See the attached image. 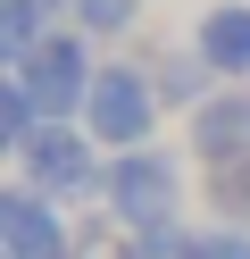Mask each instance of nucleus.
I'll return each mask as SVG.
<instances>
[{"instance_id":"nucleus-5","label":"nucleus","mask_w":250,"mask_h":259,"mask_svg":"<svg viewBox=\"0 0 250 259\" xmlns=\"http://www.w3.org/2000/svg\"><path fill=\"white\" fill-rule=\"evenodd\" d=\"M0 259H75L67 209L33 184H9L0 192Z\"/></svg>"},{"instance_id":"nucleus-1","label":"nucleus","mask_w":250,"mask_h":259,"mask_svg":"<svg viewBox=\"0 0 250 259\" xmlns=\"http://www.w3.org/2000/svg\"><path fill=\"white\" fill-rule=\"evenodd\" d=\"M17 184L50 192V201H83V192L109 184V167H100V142L83 134V117H42L25 134V151H17Z\"/></svg>"},{"instance_id":"nucleus-7","label":"nucleus","mask_w":250,"mask_h":259,"mask_svg":"<svg viewBox=\"0 0 250 259\" xmlns=\"http://www.w3.org/2000/svg\"><path fill=\"white\" fill-rule=\"evenodd\" d=\"M192 151L209 167H250V92H217L192 109Z\"/></svg>"},{"instance_id":"nucleus-10","label":"nucleus","mask_w":250,"mask_h":259,"mask_svg":"<svg viewBox=\"0 0 250 259\" xmlns=\"http://www.w3.org/2000/svg\"><path fill=\"white\" fill-rule=\"evenodd\" d=\"M142 17V0H75V34H125V25Z\"/></svg>"},{"instance_id":"nucleus-3","label":"nucleus","mask_w":250,"mask_h":259,"mask_svg":"<svg viewBox=\"0 0 250 259\" xmlns=\"http://www.w3.org/2000/svg\"><path fill=\"white\" fill-rule=\"evenodd\" d=\"M159 84H150L142 67H100L92 75V101H83V134L100 142V151H142L150 125H159Z\"/></svg>"},{"instance_id":"nucleus-4","label":"nucleus","mask_w":250,"mask_h":259,"mask_svg":"<svg viewBox=\"0 0 250 259\" xmlns=\"http://www.w3.org/2000/svg\"><path fill=\"white\" fill-rule=\"evenodd\" d=\"M9 75L33 92V109H42V117H83V101H92V75H100V67H92V42L59 25V34H42V51L17 59Z\"/></svg>"},{"instance_id":"nucleus-11","label":"nucleus","mask_w":250,"mask_h":259,"mask_svg":"<svg viewBox=\"0 0 250 259\" xmlns=\"http://www.w3.org/2000/svg\"><path fill=\"white\" fill-rule=\"evenodd\" d=\"M200 75H209V59H200V51H183V59H167L150 84H159V101L175 109V101H192V84H200ZM192 109H200V101H192Z\"/></svg>"},{"instance_id":"nucleus-12","label":"nucleus","mask_w":250,"mask_h":259,"mask_svg":"<svg viewBox=\"0 0 250 259\" xmlns=\"http://www.w3.org/2000/svg\"><path fill=\"white\" fill-rule=\"evenodd\" d=\"M192 259H250V234H233V226H209V234H192Z\"/></svg>"},{"instance_id":"nucleus-6","label":"nucleus","mask_w":250,"mask_h":259,"mask_svg":"<svg viewBox=\"0 0 250 259\" xmlns=\"http://www.w3.org/2000/svg\"><path fill=\"white\" fill-rule=\"evenodd\" d=\"M192 51L209 59V75H225V84H250V0H217V9H200Z\"/></svg>"},{"instance_id":"nucleus-13","label":"nucleus","mask_w":250,"mask_h":259,"mask_svg":"<svg viewBox=\"0 0 250 259\" xmlns=\"http://www.w3.org/2000/svg\"><path fill=\"white\" fill-rule=\"evenodd\" d=\"M42 9H59V0H42Z\"/></svg>"},{"instance_id":"nucleus-9","label":"nucleus","mask_w":250,"mask_h":259,"mask_svg":"<svg viewBox=\"0 0 250 259\" xmlns=\"http://www.w3.org/2000/svg\"><path fill=\"white\" fill-rule=\"evenodd\" d=\"M33 125H42V109H33V92L25 84H17V75H0V151H25V134H33Z\"/></svg>"},{"instance_id":"nucleus-2","label":"nucleus","mask_w":250,"mask_h":259,"mask_svg":"<svg viewBox=\"0 0 250 259\" xmlns=\"http://www.w3.org/2000/svg\"><path fill=\"white\" fill-rule=\"evenodd\" d=\"M100 201H109V218L125 226V234H142V226H175L183 209V167L167 151H117L109 159V184H100Z\"/></svg>"},{"instance_id":"nucleus-8","label":"nucleus","mask_w":250,"mask_h":259,"mask_svg":"<svg viewBox=\"0 0 250 259\" xmlns=\"http://www.w3.org/2000/svg\"><path fill=\"white\" fill-rule=\"evenodd\" d=\"M50 9H42V0H0V59H9V67H17V59H33V51H42V34H50Z\"/></svg>"}]
</instances>
